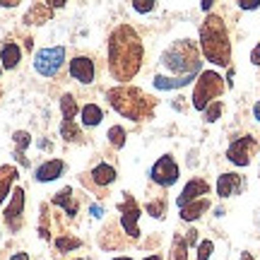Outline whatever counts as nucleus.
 <instances>
[{
	"instance_id": "obj_1",
	"label": "nucleus",
	"mask_w": 260,
	"mask_h": 260,
	"mask_svg": "<svg viewBox=\"0 0 260 260\" xmlns=\"http://www.w3.org/2000/svg\"><path fill=\"white\" fill-rule=\"evenodd\" d=\"M142 65V41L138 31L128 24H121L111 31L109 39V70L116 80L128 82L138 75Z\"/></svg>"
},
{
	"instance_id": "obj_2",
	"label": "nucleus",
	"mask_w": 260,
	"mask_h": 260,
	"mask_svg": "<svg viewBox=\"0 0 260 260\" xmlns=\"http://www.w3.org/2000/svg\"><path fill=\"white\" fill-rule=\"evenodd\" d=\"M200 41H203V53L207 60L217 65H229L232 60V44H229V34L226 27L219 17H207L205 24L200 27Z\"/></svg>"
},
{
	"instance_id": "obj_3",
	"label": "nucleus",
	"mask_w": 260,
	"mask_h": 260,
	"mask_svg": "<svg viewBox=\"0 0 260 260\" xmlns=\"http://www.w3.org/2000/svg\"><path fill=\"white\" fill-rule=\"evenodd\" d=\"M106 96L113 109L130 121H145L152 116L154 102H149V96L138 87H113Z\"/></svg>"
},
{
	"instance_id": "obj_4",
	"label": "nucleus",
	"mask_w": 260,
	"mask_h": 260,
	"mask_svg": "<svg viewBox=\"0 0 260 260\" xmlns=\"http://www.w3.org/2000/svg\"><path fill=\"white\" fill-rule=\"evenodd\" d=\"M161 63L167 65L169 70L181 73L183 77H193V75L200 70L198 48H195V44L188 41V39H181V41H176L171 48H167L164 56H161Z\"/></svg>"
},
{
	"instance_id": "obj_5",
	"label": "nucleus",
	"mask_w": 260,
	"mask_h": 260,
	"mask_svg": "<svg viewBox=\"0 0 260 260\" xmlns=\"http://www.w3.org/2000/svg\"><path fill=\"white\" fill-rule=\"evenodd\" d=\"M222 92H224L222 77L214 73V70H207V73L200 75V80H198V84H195L193 106L198 109V111H205V109H207V104L214 102Z\"/></svg>"
},
{
	"instance_id": "obj_6",
	"label": "nucleus",
	"mask_w": 260,
	"mask_h": 260,
	"mask_svg": "<svg viewBox=\"0 0 260 260\" xmlns=\"http://www.w3.org/2000/svg\"><path fill=\"white\" fill-rule=\"evenodd\" d=\"M65 63V48L63 46H53V48H41L37 56H34V68L39 75L44 77H53L60 73V68Z\"/></svg>"
},
{
	"instance_id": "obj_7",
	"label": "nucleus",
	"mask_w": 260,
	"mask_h": 260,
	"mask_svg": "<svg viewBox=\"0 0 260 260\" xmlns=\"http://www.w3.org/2000/svg\"><path fill=\"white\" fill-rule=\"evenodd\" d=\"M255 149H258V142H255L251 135H243V138H239L236 142H232V147L226 149V159L234 161L236 167H248Z\"/></svg>"
},
{
	"instance_id": "obj_8",
	"label": "nucleus",
	"mask_w": 260,
	"mask_h": 260,
	"mask_svg": "<svg viewBox=\"0 0 260 260\" xmlns=\"http://www.w3.org/2000/svg\"><path fill=\"white\" fill-rule=\"evenodd\" d=\"M149 176H152L154 183H159V186H164V188L174 186L178 181V167H176V161H174V157H171V154H164V157L152 167Z\"/></svg>"
},
{
	"instance_id": "obj_9",
	"label": "nucleus",
	"mask_w": 260,
	"mask_h": 260,
	"mask_svg": "<svg viewBox=\"0 0 260 260\" xmlns=\"http://www.w3.org/2000/svg\"><path fill=\"white\" fill-rule=\"evenodd\" d=\"M121 226H123V232L128 234L130 239H138L140 236V229H138V219H140V207L138 203L130 198V195H125V200L121 203Z\"/></svg>"
},
{
	"instance_id": "obj_10",
	"label": "nucleus",
	"mask_w": 260,
	"mask_h": 260,
	"mask_svg": "<svg viewBox=\"0 0 260 260\" xmlns=\"http://www.w3.org/2000/svg\"><path fill=\"white\" fill-rule=\"evenodd\" d=\"M22 212H24V190L15 188L12 200H10L8 210H5V222H8L10 232H19V226H22Z\"/></svg>"
},
{
	"instance_id": "obj_11",
	"label": "nucleus",
	"mask_w": 260,
	"mask_h": 260,
	"mask_svg": "<svg viewBox=\"0 0 260 260\" xmlns=\"http://www.w3.org/2000/svg\"><path fill=\"white\" fill-rule=\"evenodd\" d=\"M207 193H210V183H207V181H203V178H193V181H188V186L183 188V193L178 195L176 205L183 210L186 205L195 203V200H200V198H203V195H207Z\"/></svg>"
},
{
	"instance_id": "obj_12",
	"label": "nucleus",
	"mask_w": 260,
	"mask_h": 260,
	"mask_svg": "<svg viewBox=\"0 0 260 260\" xmlns=\"http://www.w3.org/2000/svg\"><path fill=\"white\" fill-rule=\"evenodd\" d=\"M70 75H73L77 82L89 84L94 80V60L87 56H77L70 60Z\"/></svg>"
},
{
	"instance_id": "obj_13",
	"label": "nucleus",
	"mask_w": 260,
	"mask_h": 260,
	"mask_svg": "<svg viewBox=\"0 0 260 260\" xmlns=\"http://www.w3.org/2000/svg\"><path fill=\"white\" fill-rule=\"evenodd\" d=\"M243 190V178L239 174H222L217 181V195L219 198H229Z\"/></svg>"
},
{
	"instance_id": "obj_14",
	"label": "nucleus",
	"mask_w": 260,
	"mask_h": 260,
	"mask_svg": "<svg viewBox=\"0 0 260 260\" xmlns=\"http://www.w3.org/2000/svg\"><path fill=\"white\" fill-rule=\"evenodd\" d=\"M65 164L60 161V159H48V161H44L41 167L37 169V181H41V183H46V181H56L60 174H63Z\"/></svg>"
},
{
	"instance_id": "obj_15",
	"label": "nucleus",
	"mask_w": 260,
	"mask_h": 260,
	"mask_svg": "<svg viewBox=\"0 0 260 260\" xmlns=\"http://www.w3.org/2000/svg\"><path fill=\"white\" fill-rule=\"evenodd\" d=\"M210 210V200L207 198H200V200H195V203L186 205L183 210H181V219L183 222H195L198 217H203V212Z\"/></svg>"
},
{
	"instance_id": "obj_16",
	"label": "nucleus",
	"mask_w": 260,
	"mask_h": 260,
	"mask_svg": "<svg viewBox=\"0 0 260 260\" xmlns=\"http://www.w3.org/2000/svg\"><path fill=\"white\" fill-rule=\"evenodd\" d=\"M17 181V169L3 164L0 167V203H5V198L10 195V186Z\"/></svg>"
},
{
	"instance_id": "obj_17",
	"label": "nucleus",
	"mask_w": 260,
	"mask_h": 260,
	"mask_svg": "<svg viewBox=\"0 0 260 260\" xmlns=\"http://www.w3.org/2000/svg\"><path fill=\"white\" fill-rule=\"evenodd\" d=\"M92 181L96 183V186H111L113 181H116V169L111 167V164H99V167H94L92 171Z\"/></svg>"
},
{
	"instance_id": "obj_18",
	"label": "nucleus",
	"mask_w": 260,
	"mask_h": 260,
	"mask_svg": "<svg viewBox=\"0 0 260 260\" xmlns=\"http://www.w3.org/2000/svg\"><path fill=\"white\" fill-rule=\"evenodd\" d=\"M19 58H22V51H19L17 44H5L3 51H0V60H3L5 70H15L19 65Z\"/></svg>"
},
{
	"instance_id": "obj_19",
	"label": "nucleus",
	"mask_w": 260,
	"mask_h": 260,
	"mask_svg": "<svg viewBox=\"0 0 260 260\" xmlns=\"http://www.w3.org/2000/svg\"><path fill=\"white\" fill-rule=\"evenodd\" d=\"M53 205L65 207V212L70 214V217H75V214H77V200L73 198V188H63V190L53 198Z\"/></svg>"
},
{
	"instance_id": "obj_20",
	"label": "nucleus",
	"mask_w": 260,
	"mask_h": 260,
	"mask_svg": "<svg viewBox=\"0 0 260 260\" xmlns=\"http://www.w3.org/2000/svg\"><path fill=\"white\" fill-rule=\"evenodd\" d=\"M190 80H193V77H174V80H169L164 75H157V77H154V87H157V89H176V87L188 84Z\"/></svg>"
},
{
	"instance_id": "obj_21",
	"label": "nucleus",
	"mask_w": 260,
	"mask_h": 260,
	"mask_svg": "<svg viewBox=\"0 0 260 260\" xmlns=\"http://www.w3.org/2000/svg\"><path fill=\"white\" fill-rule=\"evenodd\" d=\"M102 118H104V113L96 104H87V106L82 109V123L84 125H99Z\"/></svg>"
},
{
	"instance_id": "obj_22",
	"label": "nucleus",
	"mask_w": 260,
	"mask_h": 260,
	"mask_svg": "<svg viewBox=\"0 0 260 260\" xmlns=\"http://www.w3.org/2000/svg\"><path fill=\"white\" fill-rule=\"evenodd\" d=\"M51 17V8L46 5H34V8L27 12V22L29 24H41V22H46V19Z\"/></svg>"
},
{
	"instance_id": "obj_23",
	"label": "nucleus",
	"mask_w": 260,
	"mask_h": 260,
	"mask_svg": "<svg viewBox=\"0 0 260 260\" xmlns=\"http://www.w3.org/2000/svg\"><path fill=\"white\" fill-rule=\"evenodd\" d=\"M60 111H63L65 121H73L75 116H77V99H75L73 94H63V99H60Z\"/></svg>"
},
{
	"instance_id": "obj_24",
	"label": "nucleus",
	"mask_w": 260,
	"mask_h": 260,
	"mask_svg": "<svg viewBox=\"0 0 260 260\" xmlns=\"http://www.w3.org/2000/svg\"><path fill=\"white\" fill-rule=\"evenodd\" d=\"M12 140H15V145H17V159L22 161V164H27V159H24V149L29 147L31 135H29V133H24V130H17V133L12 135Z\"/></svg>"
},
{
	"instance_id": "obj_25",
	"label": "nucleus",
	"mask_w": 260,
	"mask_h": 260,
	"mask_svg": "<svg viewBox=\"0 0 260 260\" xmlns=\"http://www.w3.org/2000/svg\"><path fill=\"white\" fill-rule=\"evenodd\" d=\"M169 260H188V243H186V239H181V236L174 239V246H171Z\"/></svg>"
},
{
	"instance_id": "obj_26",
	"label": "nucleus",
	"mask_w": 260,
	"mask_h": 260,
	"mask_svg": "<svg viewBox=\"0 0 260 260\" xmlns=\"http://www.w3.org/2000/svg\"><path fill=\"white\" fill-rule=\"evenodd\" d=\"M60 135H63L68 142H82V133H80V128H77L73 121H63V125H60Z\"/></svg>"
},
{
	"instance_id": "obj_27",
	"label": "nucleus",
	"mask_w": 260,
	"mask_h": 260,
	"mask_svg": "<svg viewBox=\"0 0 260 260\" xmlns=\"http://www.w3.org/2000/svg\"><path fill=\"white\" fill-rule=\"evenodd\" d=\"M80 246H82V241L73 239V236H58L56 239V248L60 253H68V251H73V248H80Z\"/></svg>"
},
{
	"instance_id": "obj_28",
	"label": "nucleus",
	"mask_w": 260,
	"mask_h": 260,
	"mask_svg": "<svg viewBox=\"0 0 260 260\" xmlns=\"http://www.w3.org/2000/svg\"><path fill=\"white\" fill-rule=\"evenodd\" d=\"M109 142H111L116 149H121L123 145H125V130H123L121 125H113V128H109Z\"/></svg>"
},
{
	"instance_id": "obj_29",
	"label": "nucleus",
	"mask_w": 260,
	"mask_h": 260,
	"mask_svg": "<svg viewBox=\"0 0 260 260\" xmlns=\"http://www.w3.org/2000/svg\"><path fill=\"white\" fill-rule=\"evenodd\" d=\"M222 102H214V104H210V106H207V109H205V118H207V121L210 123H214L217 121V118H219V113H222Z\"/></svg>"
},
{
	"instance_id": "obj_30",
	"label": "nucleus",
	"mask_w": 260,
	"mask_h": 260,
	"mask_svg": "<svg viewBox=\"0 0 260 260\" xmlns=\"http://www.w3.org/2000/svg\"><path fill=\"white\" fill-rule=\"evenodd\" d=\"M214 251V243L212 241H203L200 243V248H198V260H210Z\"/></svg>"
},
{
	"instance_id": "obj_31",
	"label": "nucleus",
	"mask_w": 260,
	"mask_h": 260,
	"mask_svg": "<svg viewBox=\"0 0 260 260\" xmlns=\"http://www.w3.org/2000/svg\"><path fill=\"white\" fill-rule=\"evenodd\" d=\"M133 8H135V12H152L154 10V3H149V0H138V3H133Z\"/></svg>"
},
{
	"instance_id": "obj_32",
	"label": "nucleus",
	"mask_w": 260,
	"mask_h": 260,
	"mask_svg": "<svg viewBox=\"0 0 260 260\" xmlns=\"http://www.w3.org/2000/svg\"><path fill=\"white\" fill-rule=\"evenodd\" d=\"M147 212L152 214V217H164V203H161V200H159V203H149Z\"/></svg>"
},
{
	"instance_id": "obj_33",
	"label": "nucleus",
	"mask_w": 260,
	"mask_h": 260,
	"mask_svg": "<svg viewBox=\"0 0 260 260\" xmlns=\"http://www.w3.org/2000/svg\"><path fill=\"white\" fill-rule=\"evenodd\" d=\"M241 8L243 10H258L260 3H258V0H241Z\"/></svg>"
},
{
	"instance_id": "obj_34",
	"label": "nucleus",
	"mask_w": 260,
	"mask_h": 260,
	"mask_svg": "<svg viewBox=\"0 0 260 260\" xmlns=\"http://www.w3.org/2000/svg\"><path fill=\"white\" fill-rule=\"evenodd\" d=\"M251 63L253 65H258L260 63V44L255 48H253V53H251Z\"/></svg>"
},
{
	"instance_id": "obj_35",
	"label": "nucleus",
	"mask_w": 260,
	"mask_h": 260,
	"mask_svg": "<svg viewBox=\"0 0 260 260\" xmlns=\"http://www.w3.org/2000/svg\"><path fill=\"white\" fill-rule=\"evenodd\" d=\"M195 241H198V232H188L186 243H188V246H195Z\"/></svg>"
},
{
	"instance_id": "obj_36",
	"label": "nucleus",
	"mask_w": 260,
	"mask_h": 260,
	"mask_svg": "<svg viewBox=\"0 0 260 260\" xmlns=\"http://www.w3.org/2000/svg\"><path fill=\"white\" fill-rule=\"evenodd\" d=\"M89 212H92V217H102V205H92Z\"/></svg>"
},
{
	"instance_id": "obj_37",
	"label": "nucleus",
	"mask_w": 260,
	"mask_h": 260,
	"mask_svg": "<svg viewBox=\"0 0 260 260\" xmlns=\"http://www.w3.org/2000/svg\"><path fill=\"white\" fill-rule=\"evenodd\" d=\"M0 5H3V8H15L17 0H0Z\"/></svg>"
},
{
	"instance_id": "obj_38",
	"label": "nucleus",
	"mask_w": 260,
	"mask_h": 260,
	"mask_svg": "<svg viewBox=\"0 0 260 260\" xmlns=\"http://www.w3.org/2000/svg\"><path fill=\"white\" fill-rule=\"evenodd\" d=\"M10 260H29V255H27V253H15Z\"/></svg>"
},
{
	"instance_id": "obj_39",
	"label": "nucleus",
	"mask_w": 260,
	"mask_h": 260,
	"mask_svg": "<svg viewBox=\"0 0 260 260\" xmlns=\"http://www.w3.org/2000/svg\"><path fill=\"white\" fill-rule=\"evenodd\" d=\"M253 116H255V121H260V102L253 106Z\"/></svg>"
},
{
	"instance_id": "obj_40",
	"label": "nucleus",
	"mask_w": 260,
	"mask_h": 260,
	"mask_svg": "<svg viewBox=\"0 0 260 260\" xmlns=\"http://www.w3.org/2000/svg\"><path fill=\"white\" fill-rule=\"evenodd\" d=\"M241 260H255V258H253L248 251H243V253H241Z\"/></svg>"
},
{
	"instance_id": "obj_41",
	"label": "nucleus",
	"mask_w": 260,
	"mask_h": 260,
	"mask_svg": "<svg viewBox=\"0 0 260 260\" xmlns=\"http://www.w3.org/2000/svg\"><path fill=\"white\" fill-rule=\"evenodd\" d=\"M145 260H164L161 255H149V258H145Z\"/></svg>"
},
{
	"instance_id": "obj_42",
	"label": "nucleus",
	"mask_w": 260,
	"mask_h": 260,
	"mask_svg": "<svg viewBox=\"0 0 260 260\" xmlns=\"http://www.w3.org/2000/svg\"><path fill=\"white\" fill-rule=\"evenodd\" d=\"M113 260H133V258H128V255H118V258H113Z\"/></svg>"
},
{
	"instance_id": "obj_43",
	"label": "nucleus",
	"mask_w": 260,
	"mask_h": 260,
	"mask_svg": "<svg viewBox=\"0 0 260 260\" xmlns=\"http://www.w3.org/2000/svg\"><path fill=\"white\" fill-rule=\"evenodd\" d=\"M0 73H3V65H0Z\"/></svg>"
}]
</instances>
